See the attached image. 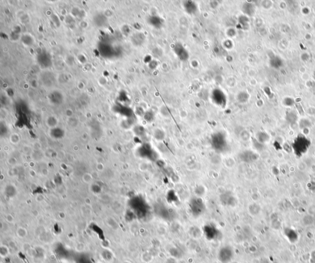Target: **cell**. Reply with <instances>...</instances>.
Listing matches in <instances>:
<instances>
[{
	"label": "cell",
	"mask_w": 315,
	"mask_h": 263,
	"mask_svg": "<svg viewBox=\"0 0 315 263\" xmlns=\"http://www.w3.org/2000/svg\"><path fill=\"white\" fill-rule=\"evenodd\" d=\"M102 257H103V258L107 261H110L112 260V254L109 251H108L107 249H105V250L103 251V253H102Z\"/></svg>",
	"instance_id": "7"
},
{
	"label": "cell",
	"mask_w": 315,
	"mask_h": 263,
	"mask_svg": "<svg viewBox=\"0 0 315 263\" xmlns=\"http://www.w3.org/2000/svg\"><path fill=\"white\" fill-rule=\"evenodd\" d=\"M76 250H77V251H81L84 250V245H83L82 243H80V244H78V246L76 247Z\"/></svg>",
	"instance_id": "8"
},
{
	"label": "cell",
	"mask_w": 315,
	"mask_h": 263,
	"mask_svg": "<svg viewBox=\"0 0 315 263\" xmlns=\"http://www.w3.org/2000/svg\"><path fill=\"white\" fill-rule=\"evenodd\" d=\"M204 234L208 240H214L217 237L218 230L215 226L209 225L204 227Z\"/></svg>",
	"instance_id": "4"
},
{
	"label": "cell",
	"mask_w": 315,
	"mask_h": 263,
	"mask_svg": "<svg viewBox=\"0 0 315 263\" xmlns=\"http://www.w3.org/2000/svg\"><path fill=\"white\" fill-rule=\"evenodd\" d=\"M233 257V251L230 246H224L218 253V259L222 263L229 262Z\"/></svg>",
	"instance_id": "2"
},
{
	"label": "cell",
	"mask_w": 315,
	"mask_h": 263,
	"mask_svg": "<svg viewBox=\"0 0 315 263\" xmlns=\"http://www.w3.org/2000/svg\"><path fill=\"white\" fill-rule=\"evenodd\" d=\"M190 207L194 216H200L205 210V205L200 198H195L191 201Z\"/></svg>",
	"instance_id": "1"
},
{
	"label": "cell",
	"mask_w": 315,
	"mask_h": 263,
	"mask_svg": "<svg viewBox=\"0 0 315 263\" xmlns=\"http://www.w3.org/2000/svg\"><path fill=\"white\" fill-rule=\"evenodd\" d=\"M17 235L20 238H25L27 235V231L24 227H19L17 230Z\"/></svg>",
	"instance_id": "6"
},
{
	"label": "cell",
	"mask_w": 315,
	"mask_h": 263,
	"mask_svg": "<svg viewBox=\"0 0 315 263\" xmlns=\"http://www.w3.org/2000/svg\"><path fill=\"white\" fill-rule=\"evenodd\" d=\"M212 143L214 149L218 151H222L225 149L226 145V142L225 137L223 135L219 133L214 135V137H212Z\"/></svg>",
	"instance_id": "3"
},
{
	"label": "cell",
	"mask_w": 315,
	"mask_h": 263,
	"mask_svg": "<svg viewBox=\"0 0 315 263\" xmlns=\"http://www.w3.org/2000/svg\"><path fill=\"white\" fill-rule=\"evenodd\" d=\"M123 263H130V262H127V261H126V262H123Z\"/></svg>",
	"instance_id": "10"
},
{
	"label": "cell",
	"mask_w": 315,
	"mask_h": 263,
	"mask_svg": "<svg viewBox=\"0 0 315 263\" xmlns=\"http://www.w3.org/2000/svg\"><path fill=\"white\" fill-rule=\"evenodd\" d=\"M6 220L9 222H12L14 221V218L11 214H8L6 216Z\"/></svg>",
	"instance_id": "9"
},
{
	"label": "cell",
	"mask_w": 315,
	"mask_h": 263,
	"mask_svg": "<svg viewBox=\"0 0 315 263\" xmlns=\"http://www.w3.org/2000/svg\"><path fill=\"white\" fill-rule=\"evenodd\" d=\"M10 249L9 246L4 245H1L0 246V256L1 258H6L10 254Z\"/></svg>",
	"instance_id": "5"
}]
</instances>
